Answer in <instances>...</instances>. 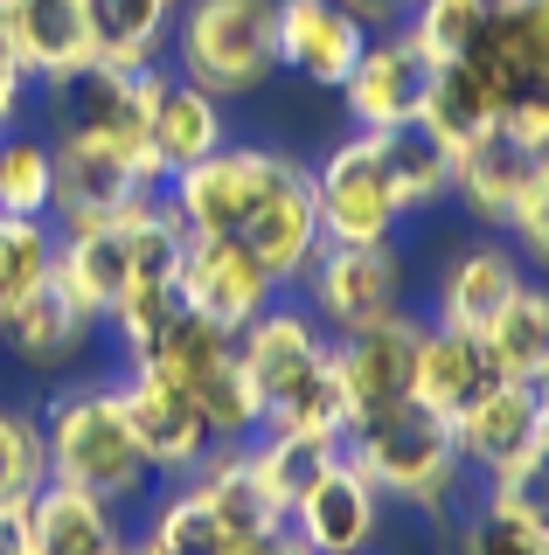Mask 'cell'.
<instances>
[{"mask_svg":"<svg viewBox=\"0 0 549 555\" xmlns=\"http://www.w3.org/2000/svg\"><path fill=\"white\" fill-rule=\"evenodd\" d=\"M341 459L362 473L383 500H404L418 520H445V500L459 493L467 465L452 451V424L424 403H397L383 416L341 430Z\"/></svg>","mask_w":549,"mask_h":555,"instance_id":"6da1fadb","label":"cell"},{"mask_svg":"<svg viewBox=\"0 0 549 555\" xmlns=\"http://www.w3.org/2000/svg\"><path fill=\"white\" fill-rule=\"evenodd\" d=\"M175 77L209 98H257L279 77V0H181Z\"/></svg>","mask_w":549,"mask_h":555,"instance_id":"7a4b0ae2","label":"cell"},{"mask_svg":"<svg viewBox=\"0 0 549 555\" xmlns=\"http://www.w3.org/2000/svg\"><path fill=\"white\" fill-rule=\"evenodd\" d=\"M42 444H49V479L84 486L98 500H140L146 493V459L126 430V410H118V382H84V389H63L42 416Z\"/></svg>","mask_w":549,"mask_h":555,"instance_id":"3957f363","label":"cell"},{"mask_svg":"<svg viewBox=\"0 0 549 555\" xmlns=\"http://www.w3.org/2000/svg\"><path fill=\"white\" fill-rule=\"evenodd\" d=\"M314 181V216L328 243H397V222L410 216L404 188L390 173L383 132H348L320 153V167H306Z\"/></svg>","mask_w":549,"mask_h":555,"instance_id":"277c9868","label":"cell"},{"mask_svg":"<svg viewBox=\"0 0 549 555\" xmlns=\"http://www.w3.org/2000/svg\"><path fill=\"white\" fill-rule=\"evenodd\" d=\"M306 312L328 340H348L362 326H383L404 312V250L397 243H320L306 264Z\"/></svg>","mask_w":549,"mask_h":555,"instance_id":"5b68a950","label":"cell"},{"mask_svg":"<svg viewBox=\"0 0 549 555\" xmlns=\"http://www.w3.org/2000/svg\"><path fill=\"white\" fill-rule=\"evenodd\" d=\"M279 167H285V153H271V146H237V139H230V146L209 153V160L181 167L175 181L161 188V195H167V208L181 216L188 236H237Z\"/></svg>","mask_w":549,"mask_h":555,"instance_id":"8992f818","label":"cell"},{"mask_svg":"<svg viewBox=\"0 0 549 555\" xmlns=\"http://www.w3.org/2000/svg\"><path fill=\"white\" fill-rule=\"evenodd\" d=\"M432 56L418 49L410 28H383L362 42L348 83H341V104H348L355 132H397V126H418V104L432 91Z\"/></svg>","mask_w":549,"mask_h":555,"instance_id":"52a82bcc","label":"cell"},{"mask_svg":"<svg viewBox=\"0 0 549 555\" xmlns=\"http://www.w3.org/2000/svg\"><path fill=\"white\" fill-rule=\"evenodd\" d=\"M175 292H181L188 312H202V320L222 326V334H244L257 312L279 299V285H271L265 264H257L237 236H188Z\"/></svg>","mask_w":549,"mask_h":555,"instance_id":"ba28073f","label":"cell"},{"mask_svg":"<svg viewBox=\"0 0 549 555\" xmlns=\"http://www.w3.org/2000/svg\"><path fill=\"white\" fill-rule=\"evenodd\" d=\"M237 243L265 264V278L271 285H299L306 278V264L320 257V216H314V181H306V167L285 153V167L271 173V188L257 195V208L244 216V230H237Z\"/></svg>","mask_w":549,"mask_h":555,"instance_id":"9c48e42d","label":"cell"},{"mask_svg":"<svg viewBox=\"0 0 549 555\" xmlns=\"http://www.w3.org/2000/svg\"><path fill=\"white\" fill-rule=\"evenodd\" d=\"M118 410H126V430H132V444H140L146 473H161V479H188L216 451L195 396L175 389V382H161V375H126L118 382Z\"/></svg>","mask_w":549,"mask_h":555,"instance_id":"30bf717a","label":"cell"},{"mask_svg":"<svg viewBox=\"0 0 549 555\" xmlns=\"http://www.w3.org/2000/svg\"><path fill=\"white\" fill-rule=\"evenodd\" d=\"M459 63H473L501 112L528 91H549V0H487V28Z\"/></svg>","mask_w":549,"mask_h":555,"instance_id":"8fae6325","label":"cell"},{"mask_svg":"<svg viewBox=\"0 0 549 555\" xmlns=\"http://www.w3.org/2000/svg\"><path fill=\"white\" fill-rule=\"evenodd\" d=\"M0 35H8L14 63L28 69V83H42V91H63L98 63L84 0H0Z\"/></svg>","mask_w":549,"mask_h":555,"instance_id":"7c38bea8","label":"cell"},{"mask_svg":"<svg viewBox=\"0 0 549 555\" xmlns=\"http://www.w3.org/2000/svg\"><path fill=\"white\" fill-rule=\"evenodd\" d=\"M383 493L355 473L348 459H334L328 473H320L314 486H306V500L293 514H285V528L306 542V555H355V548H375L383 542Z\"/></svg>","mask_w":549,"mask_h":555,"instance_id":"4fadbf2b","label":"cell"},{"mask_svg":"<svg viewBox=\"0 0 549 555\" xmlns=\"http://www.w3.org/2000/svg\"><path fill=\"white\" fill-rule=\"evenodd\" d=\"M528 444H542V403H536L528 382L494 375L473 403L452 410V451H459V465L480 473V479L501 473L508 459H522Z\"/></svg>","mask_w":549,"mask_h":555,"instance_id":"5bb4252c","label":"cell"},{"mask_svg":"<svg viewBox=\"0 0 549 555\" xmlns=\"http://www.w3.org/2000/svg\"><path fill=\"white\" fill-rule=\"evenodd\" d=\"M418 326L424 320L397 312V320H383V326H362V334L334 340V369H341V396H348V424L410 403V354H418Z\"/></svg>","mask_w":549,"mask_h":555,"instance_id":"9a60e30c","label":"cell"},{"mask_svg":"<svg viewBox=\"0 0 549 555\" xmlns=\"http://www.w3.org/2000/svg\"><path fill=\"white\" fill-rule=\"evenodd\" d=\"M528 285V264L514 257V243H467V250L445 257L438 271V326H459V334H494V320L508 312V299Z\"/></svg>","mask_w":549,"mask_h":555,"instance_id":"2e32d148","label":"cell"},{"mask_svg":"<svg viewBox=\"0 0 549 555\" xmlns=\"http://www.w3.org/2000/svg\"><path fill=\"white\" fill-rule=\"evenodd\" d=\"M334 354V340L320 334V320L306 306H285V299H271L257 320L237 334V361L251 369V382H257V396H285L299 375H314L320 361Z\"/></svg>","mask_w":549,"mask_h":555,"instance_id":"e0dca14e","label":"cell"},{"mask_svg":"<svg viewBox=\"0 0 549 555\" xmlns=\"http://www.w3.org/2000/svg\"><path fill=\"white\" fill-rule=\"evenodd\" d=\"M91 334H98V320L56 285V278L36 285L22 306L0 312V340H8V354L22 361V369H36V375H63L84 347H91Z\"/></svg>","mask_w":549,"mask_h":555,"instance_id":"ac0fdd59","label":"cell"},{"mask_svg":"<svg viewBox=\"0 0 549 555\" xmlns=\"http://www.w3.org/2000/svg\"><path fill=\"white\" fill-rule=\"evenodd\" d=\"M369 35L334 0H279V69L306 77L314 91H341Z\"/></svg>","mask_w":549,"mask_h":555,"instance_id":"d6986e66","label":"cell"},{"mask_svg":"<svg viewBox=\"0 0 549 555\" xmlns=\"http://www.w3.org/2000/svg\"><path fill=\"white\" fill-rule=\"evenodd\" d=\"M487 382H494V361H487V340H480V334H459V326H438V320L418 326V354H410V403L438 410L445 424H452V410L473 403Z\"/></svg>","mask_w":549,"mask_h":555,"instance_id":"ffe728a7","label":"cell"},{"mask_svg":"<svg viewBox=\"0 0 549 555\" xmlns=\"http://www.w3.org/2000/svg\"><path fill=\"white\" fill-rule=\"evenodd\" d=\"M418 132L432 139L445 160H459V153L487 146V139L501 132V104L487 98V83L473 77V63H438L432 69V91L418 104Z\"/></svg>","mask_w":549,"mask_h":555,"instance_id":"44dd1931","label":"cell"},{"mask_svg":"<svg viewBox=\"0 0 549 555\" xmlns=\"http://www.w3.org/2000/svg\"><path fill=\"white\" fill-rule=\"evenodd\" d=\"M49 153H56V222H98V216H112L118 202L146 195V188H132V173L118 167V153L98 146V139H84V132H56Z\"/></svg>","mask_w":549,"mask_h":555,"instance_id":"7402d4cb","label":"cell"},{"mask_svg":"<svg viewBox=\"0 0 549 555\" xmlns=\"http://www.w3.org/2000/svg\"><path fill=\"white\" fill-rule=\"evenodd\" d=\"M146 132H153V153H161L167 181H175L181 167H195V160H209L216 146H230V112H222V98L195 91L188 77H167L161 98H153Z\"/></svg>","mask_w":549,"mask_h":555,"instance_id":"603a6c76","label":"cell"},{"mask_svg":"<svg viewBox=\"0 0 549 555\" xmlns=\"http://www.w3.org/2000/svg\"><path fill=\"white\" fill-rule=\"evenodd\" d=\"M28 514H36V555H118L126 548L118 507L98 500V493H84V486L49 479L42 493L28 500Z\"/></svg>","mask_w":549,"mask_h":555,"instance_id":"cb8c5ba5","label":"cell"},{"mask_svg":"<svg viewBox=\"0 0 549 555\" xmlns=\"http://www.w3.org/2000/svg\"><path fill=\"white\" fill-rule=\"evenodd\" d=\"M188 486L209 500V514L222 520V534H230V542H237V534H279L285 528V514L271 507V493L251 473V451L244 444H216L209 459L188 473Z\"/></svg>","mask_w":549,"mask_h":555,"instance_id":"d4e9b609","label":"cell"},{"mask_svg":"<svg viewBox=\"0 0 549 555\" xmlns=\"http://www.w3.org/2000/svg\"><path fill=\"white\" fill-rule=\"evenodd\" d=\"M84 14H91L98 63H112V69H153L167 42V22H175L167 0H84Z\"/></svg>","mask_w":549,"mask_h":555,"instance_id":"484cf974","label":"cell"},{"mask_svg":"<svg viewBox=\"0 0 549 555\" xmlns=\"http://www.w3.org/2000/svg\"><path fill=\"white\" fill-rule=\"evenodd\" d=\"M230 347H237V334H222V326H209L202 312L181 306L175 320H167L161 334L132 354V375H161V382H175V389H195V382L209 375Z\"/></svg>","mask_w":549,"mask_h":555,"instance_id":"4316f807","label":"cell"},{"mask_svg":"<svg viewBox=\"0 0 549 555\" xmlns=\"http://www.w3.org/2000/svg\"><path fill=\"white\" fill-rule=\"evenodd\" d=\"M487 361H494V375H508V382H536L549 369V285L528 278L508 299V312L487 334Z\"/></svg>","mask_w":549,"mask_h":555,"instance_id":"83f0119b","label":"cell"},{"mask_svg":"<svg viewBox=\"0 0 549 555\" xmlns=\"http://www.w3.org/2000/svg\"><path fill=\"white\" fill-rule=\"evenodd\" d=\"M528 167H536V160H522L514 146L487 139V146H473V153L452 160V202L467 208L473 222H508V208H514V195H522V181H528Z\"/></svg>","mask_w":549,"mask_h":555,"instance_id":"f1b7e54d","label":"cell"},{"mask_svg":"<svg viewBox=\"0 0 549 555\" xmlns=\"http://www.w3.org/2000/svg\"><path fill=\"white\" fill-rule=\"evenodd\" d=\"M244 451H251V473H257V486L271 493V507H279V514H293L299 500H306V486L341 459L334 438H251Z\"/></svg>","mask_w":549,"mask_h":555,"instance_id":"f546056e","label":"cell"},{"mask_svg":"<svg viewBox=\"0 0 549 555\" xmlns=\"http://www.w3.org/2000/svg\"><path fill=\"white\" fill-rule=\"evenodd\" d=\"M0 216H56V153L36 132H0Z\"/></svg>","mask_w":549,"mask_h":555,"instance_id":"4dcf8cb0","label":"cell"},{"mask_svg":"<svg viewBox=\"0 0 549 555\" xmlns=\"http://www.w3.org/2000/svg\"><path fill=\"white\" fill-rule=\"evenodd\" d=\"M195 410H202V424H209V438L216 444H251L257 438V416H265V396H257V382H251V369L237 361V347L216 361L209 375L195 382Z\"/></svg>","mask_w":549,"mask_h":555,"instance_id":"1f68e13d","label":"cell"},{"mask_svg":"<svg viewBox=\"0 0 549 555\" xmlns=\"http://www.w3.org/2000/svg\"><path fill=\"white\" fill-rule=\"evenodd\" d=\"M222 520L209 514V500L195 493V486H181V493H167L161 507H153L146 534H140V555H222Z\"/></svg>","mask_w":549,"mask_h":555,"instance_id":"d6a6232c","label":"cell"},{"mask_svg":"<svg viewBox=\"0 0 549 555\" xmlns=\"http://www.w3.org/2000/svg\"><path fill=\"white\" fill-rule=\"evenodd\" d=\"M49 278H56V230L28 216H0V312L22 306Z\"/></svg>","mask_w":549,"mask_h":555,"instance_id":"836d02e7","label":"cell"},{"mask_svg":"<svg viewBox=\"0 0 549 555\" xmlns=\"http://www.w3.org/2000/svg\"><path fill=\"white\" fill-rule=\"evenodd\" d=\"M404 28L418 35V49L432 63H459L473 56L480 28H487V0H410Z\"/></svg>","mask_w":549,"mask_h":555,"instance_id":"e575fe53","label":"cell"},{"mask_svg":"<svg viewBox=\"0 0 549 555\" xmlns=\"http://www.w3.org/2000/svg\"><path fill=\"white\" fill-rule=\"evenodd\" d=\"M383 153H390V173H397L410 216H418V208H438L445 195H452V160H445V153H438L418 126L383 132Z\"/></svg>","mask_w":549,"mask_h":555,"instance_id":"d590c367","label":"cell"},{"mask_svg":"<svg viewBox=\"0 0 549 555\" xmlns=\"http://www.w3.org/2000/svg\"><path fill=\"white\" fill-rule=\"evenodd\" d=\"M480 507H501V514L522 520V528L549 534V444H528L522 459H508L501 473H487Z\"/></svg>","mask_w":549,"mask_h":555,"instance_id":"8d00e7d4","label":"cell"},{"mask_svg":"<svg viewBox=\"0 0 549 555\" xmlns=\"http://www.w3.org/2000/svg\"><path fill=\"white\" fill-rule=\"evenodd\" d=\"M49 486V444H42V416L0 403V500H28Z\"/></svg>","mask_w":549,"mask_h":555,"instance_id":"74e56055","label":"cell"},{"mask_svg":"<svg viewBox=\"0 0 549 555\" xmlns=\"http://www.w3.org/2000/svg\"><path fill=\"white\" fill-rule=\"evenodd\" d=\"M501 230H508V243H514V257H522V264L549 271V153L528 167V181H522V195H514Z\"/></svg>","mask_w":549,"mask_h":555,"instance_id":"f35d334b","label":"cell"},{"mask_svg":"<svg viewBox=\"0 0 549 555\" xmlns=\"http://www.w3.org/2000/svg\"><path fill=\"white\" fill-rule=\"evenodd\" d=\"M445 555H549V534L522 528V520L501 514V507H480L473 520H459V528H452Z\"/></svg>","mask_w":549,"mask_h":555,"instance_id":"ab89813d","label":"cell"},{"mask_svg":"<svg viewBox=\"0 0 549 555\" xmlns=\"http://www.w3.org/2000/svg\"><path fill=\"white\" fill-rule=\"evenodd\" d=\"M501 146H514L522 160H542L549 153V91H528V98H514L508 112H501Z\"/></svg>","mask_w":549,"mask_h":555,"instance_id":"60d3db41","label":"cell"},{"mask_svg":"<svg viewBox=\"0 0 549 555\" xmlns=\"http://www.w3.org/2000/svg\"><path fill=\"white\" fill-rule=\"evenodd\" d=\"M28 500H0V555H36V514H28Z\"/></svg>","mask_w":549,"mask_h":555,"instance_id":"b9f144b4","label":"cell"},{"mask_svg":"<svg viewBox=\"0 0 549 555\" xmlns=\"http://www.w3.org/2000/svg\"><path fill=\"white\" fill-rule=\"evenodd\" d=\"M341 14H348L362 35H383V28H404V14H410V0H334Z\"/></svg>","mask_w":549,"mask_h":555,"instance_id":"7bdbcfd3","label":"cell"},{"mask_svg":"<svg viewBox=\"0 0 549 555\" xmlns=\"http://www.w3.org/2000/svg\"><path fill=\"white\" fill-rule=\"evenodd\" d=\"M542 444H549V403H542Z\"/></svg>","mask_w":549,"mask_h":555,"instance_id":"ee69618b","label":"cell"},{"mask_svg":"<svg viewBox=\"0 0 549 555\" xmlns=\"http://www.w3.org/2000/svg\"><path fill=\"white\" fill-rule=\"evenodd\" d=\"M167 8H181V0H167Z\"/></svg>","mask_w":549,"mask_h":555,"instance_id":"f6af8a7d","label":"cell"},{"mask_svg":"<svg viewBox=\"0 0 549 555\" xmlns=\"http://www.w3.org/2000/svg\"><path fill=\"white\" fill-rule=\"evenodd\" d=\"M355 555H369V548H355Z\"/></svg>","mask_w":549,"mask_h":555,"instance_id":"bcb514c9","label":"cell"}]
</instances>
